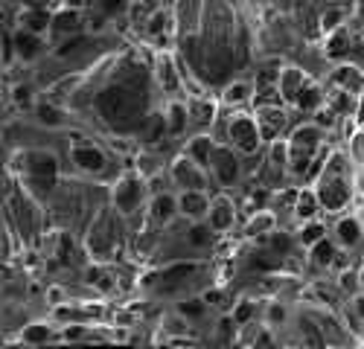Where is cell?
<instances>
[{
	"label": "cell",
	"mask_w": 364,
	"mask_h": 349,
	"mask_svg": "<svg viewBox=\"0 0 364 349\" xmlns=\"http://www.w3.org/2000/svg\"><path fill=\"white\" fill-rule=\"evenodd\" d=\"M96 105L108 119H126L143 108V105H137V96L131 93V88H111L96 99Z\"/></svg>",
	"instance_id": "1"
},
{
	"label": "cell",
	"mask_w": 364,
	"mask_h": 349,
	"mask_svg": "<svg viewBox=\"0 0 364 349\" xmlns=\"http://www.w3.org/2000/svg\"><path fill=\"white\" fill-rule=\"evenodd\" d=\"M315 140H317V134L312 128H306V131H300V134L294 137V169H297V172L306 169V160H309V154L315 149Z\"/></svg>",
	"instance_id": "2"
},
{
	"label": "cell",
	"mask_w": 364,
	"mask_h": 349,
	"mask_svg": "<svg viewBox=\"0 0 364 349\" xmlns=\"http://www.w3.org/2000/svg\"><path fill=\"white\" fill-rule=\"evenodd\" d=\"M320 198H323V204H327L329 209H338L341 204L350 198V189H347V184H344V181L332 178V181H327V184H323V189H320Z\"/></svg>",
	"instance_id": "3"
},
{
	"label": "cell",
	"mask_w": 364,
	"mask_h": 349,
	"mask_svg": "<svg viewBox=\"0 0 364 349\" xmlns=\"http://www.w3.org/2000/svg\"><path fill=\"white\" fill-rule=\"evenodd\" d=\"M233 140L242 146V151H257V134H254V122L248 119H236L233 128H230Z\"/></svg>",
	"instance_id": "4"
},
{
	"label": "cell",
	"mask_w": 364,
	"mask_h": 349,
	"mask_svg": "<svg viewBox=\"0 0 364 349\" xmlns=\"http://www.w3.org/2000/svg\"><path fill=\"white\" fill-rule=\"evenodd\" d=\"M216 169H219V181L222 184H233L236 181V160L230 157V151H216Z\"/></svg>",
	"instance_id": "5"
},
{
	"label": "cell",
	"mask_w": 364,
	"mask_h": 349,
	"mask_svg": "<svg viewBox=\"0 0 364 349\" xmlns=\"http://www.w3.org/2000/svg\"><path fill=\"white\" fill-rule=\"evenodd\" d=\"M32 174L38 178V184H44V186L53 184V174H56L53 157H35V160H32Z\"/></svg>",
	"instance_id": "6"
},
{
	"label": "cell",
	"mask_w": 364,
	"mask_h": 349,
	"mask_svg": "<svg viewBox=\"0 0 364 349\" xmlns=\"http://www.w3.org/2000/svg\"><path fill=\"white\" fill-rule=\"evenodd\" d=\"M140 201V186H137V181H129V184H123V189H119V207L123 209H134V204Z\"/></svg>",
	"instance_id": "7"
},
{
	"label": "cell",
	"mask_w": 364,
	"mask_h": 349,
	"mask_svg": "<svg viewBox=\"0 0 364 349\" xmlns=\"http://www.w3.org/2000/svg\"><path fill=\"white\" fill-rule=\"evenodd\" d=\"M282 122H286V116H282L280 111H265V114H262V134H265V137H277V131L282 128Z\"/></svg>",
	"instance_id": "8"
},
{
	"label": "cell",
	"mask_w": 364,
	"mask_h": 349,
	"mask_svg": "<svg viewBox=\"0 0 364 349\" xmlns=\"http://www.w3.org/2000/svg\"><path fill=\"white\" fill-rule=\"evenodd\" d=\"M76 163L85 169H99L102 166V154L96 149H76Z\"/></svg>",
	"instance_id": "9"
},
{
	"label": "cell",
	"mask_w": 364,
	"mask_h": 349,
	"mask_svg": "<svg viewBox=\"0 0 364 349\" xmlns=\"http://www.w3.org/2000/svg\"><path fill=\"white\" fill-rule=\"evenodd\" d=\"M189 271H192V265H189V262H184V265H172V268H169V271L164 274V285H166L169 291H172V285H175L178 279H184V277H187Z\"/></svg>",
	"instance_id": "10"
},
{
	"label": "cell",
	"mask_w": 364,
	"mask_h": 349,
	"mask_svg": "<svg viewBox=\"0 0 364 349\" xmlns=\"http://www.w3.org/2000/svg\"><path fill=\"white\" fill-rule=\"evenodd\" d=\"M282 91H286V96H292V99H297V93L303 91V76L300 73H286V81H282Z\"/></svg>",
	"instance_id": "11"
},
{
	"label": "cell",
	"mask_w": 364,
	"mask_h": 349,
	"mask_svg": "<svg viewBox=\"0 0 364 349\" xmlns=\"http://www.w3.org/2000/svg\"><path fill=\"white\" fill-rule=\"evenodd\" d=\"M175 174H178V181H181V184H187V186H201V178L192 172V169H189L187 163H178V166H175Z\"/></svg>",
	"instance_id": "12"
},
{
	"label": "cell",
	"mask_w": 364,
	"mask_h": 349,
	"mask_svg": "<svg viewBox=\"0 0 364 349\" xmlns=\"http://www.w3.org/2000/svg\"><path fill=\"white\" fill-rule=\"evenodd\" d=\"M350 50V38H347V32H335V38H332V44H329V56H344Z\"/></svg>",
	"instance_id": "13"
},
{
	"label": "cell",
	"mask_w": 364,
	"mask_h": 349,
	"mask_svg": "<svg viewBox=\"0 0 364 349\" xmlns=\"http://www.w3.org/2000/svg\"><path fill=\"white\" fill-rule=\"evenodd\" d=\"M338 233H341V239H344L347 244L358 242V224H355V221H350V219L338 224Z\"/></svg>",
	"instance_id": "14"
},
{
	"label": "cell",
	"mask_w": 364,
	"mask_h": 349,
	"mask_svg": "<svg viewBox=\"0 0 364 349\" xmlns=\"http://www.w3.org/2000/svg\"><path fill=\"white\" fill-rule=\"evenodd\" d=\"M18 50H21V56L29 58L38 53V41L32 38V35H18Z\"/></svg>",
	"instance_id": "15"
},
{
	"label": "cell",
	"mask_w": 364,
	"mask_h": 349,
	"mask_svg": "<svg viewBox=\"0 0 364 349\" xmlns=\"http://www.w3.org/2000/svg\"><path fill=\"white\" fill-rule=\"evenodd\" d=\"M317 99H320V93H317L315 88H303V91L297 93V105H300V108H315Z\"/></svg>",
	"instance_id": "16"
},
{
	"label": "cell",
	"mask_w": 364,
	"mask_h": 349,
	"mask_svg": "<svg viewBox=\"0 0 364 349\" xmlns=\"http://www.w3.org/2000/svg\"><path fill=\"white\" fill-rule=\"evenodd\" d=\"M192 154H195V160L198 163H207L210 160V154H213L210 143H207V140H195V143H192Z\"/></svg>",
	"instance_id": "17"
},
{
	"label": "cell",
	"mask_w": 364,
	"mask_h": 349,
	"mask_svg": "<svg viewBox=\"0 0 364 349\" xmlns=\"http://www.w3.org/2000/svg\"><path fill=\"white\" fill-rule=\"evenodd\" d=\"M329 259H332V244H329L327 239H320V242L315 244V262H320V265H327Z\"/></svg>",
	"instance_id": "18"
},
{
	"label": "cell",
	"mask_w": 364,
	"mask_h": 349,
	"mask_svg": "<svg viewBox=\"0 0 364 349\" xmlns=\"http://www.w3.org/2000/svg\"><path fill=\"white\" fill-rule=\"evenodd\" d=\"M204 207H207V201H204L201 195H195V192L184 195V209H187V212H201Z\"/></svg>",
	"instance_id": "19"
},
{
	"label": "cell",
	"mask_w": 364,
	"mask_h": 349,
	"mask_svg": "<svg viewBox=\"0 0 364 349\" xmlns=\"http://www.w3.org/2000/svg\"><path fill=\"white\" fill-rule=\"evenodd\" d=\"M76 23H79V15H76V12H61L59 18H56V29H73V26H76Z\"/></svg>",
	"instance_id": "20"
},
{
	"label": "cell",
	"mask_w": 364,
	"mask_h": 349,
	"mask_svg": "<svg viewBox=\"0 0 364 349\" xmlns=\"http://www.w3.org/2000/svg\"><path fill=\"white\" fill-rule=\"evenodd\" d=\"M172 209H175V204H172V198L160 195L157 201H154V212H157L160 219H169V215H172Z\"/></svg>",
	"instance_id": "21"
},
{
	"label": "cell",
	"mask_w": 364,
	"mask_h": 349,
	"mask_svg": "<svg viewBox=\"0 0 364 349\" xmlns=\"http://www.w3.org/2000/svg\"><path fill=\"white\" fill-rule=\"evenodd\" d=\"M47 337H50V332L44 326H29V329H26V340H29V343H41V340H47Z\"/></svg>",
	"instance_id": "22"
},
{
	"label": "cell",
	"mask_w": 364,
	"mask_h": 349,
	"mask_svg": "<svg viewBox=\"0 0 364 349\" xmlns=\"http://www.w3.org/2000/svg\"><path fill=\"white\" fill-rule=\"evenodd\" d=\"M335 81L350 84V88H358V73H355V70H338V73H335Z\"/></svg>",
	"instance_id": "23"
},
{
	"label": "cell",
	"mask_w": 364,
	"mask_h": 349,
	"mask_svg": "<svg viewBox=\"0 0 364 349\" xmlns=\"http://www.w3.org/2000/svg\"><path fill=\"white\" fill-rule=\"evenodd\" d=\"M184 119H187V116H184V108L175 105V108H172V128H169V131L181 134V131H184Z\"/></svg>",
	"instance_id": "24"
},
{
	"label": "cell",
	"mask_w": 364,
	"mask_h": 349,
	"mask_svg": "<svg viewBox=\"0 0 364 349\" xmlns=\"http://www.w3.org/2000/svg\"><path fill=\"white\" fill-rule=\"evenodd\" d=\"M227 221H230V209H227V207L222 204V207H219L216 212H213V224H216V227H224Z\"/></svg>",
	"instance_id": "25"
},
{
	"label": "cell",
	"mask_w": 364,
	"mask_h": 349,
	"mask_svg": "<svg viewBox=\"0 0 364 349\" xmlns=\"http://www.w3.org/2000/svg\"><path fill=\"white\" fill-rule=\"evenodd\" d=\"M38 116H41L44 122H59V119H61L59 111H53L50 105H41V108H38Z\"/></svg>",
	"instance_id": "26"
},
{
	"label": "cell",
	"mask_w": 364,
	"mask_h": 349,
	"mask_svg": "<svg viewBox=\"0 0 364 349\" xmlns=\"http://www.w3.org/2000/svg\"><path fill=\"white\" fill-rule=\"evenodd\" d=\"M82 44H85V38H82V35H76L73 41H67V44H61V47H59V56H67V53H73L76 47H82Z\"/></svg>",
	"instance_id": "27"
},
{
	"label": "cell",
	"mask_w": 364,
	"mask_h": 349,
	"mask_svg": "<svg viewBox=\"0 0 364 349\" xmlns=\"http://www.w3.org/2000/svg\"><path fill=\"white\" fill-rule=\"evenodd\" d=\"M271 247H274V250H277V253H286V250H289V236H274V242H271Z\"/></svg>",
	"instance_id": "28"
},
{
	"label": "cell",
	"mask_w": 364,
	"mask_h": 349,
	"mask_svg": "<svg viewBox=\"0 0 364 349\" xmlns=\"http://www.w3.org/2000/svg\"><path fill=\"white\" fill-rule=\"evenodd\" d=\"M192 111H195V119H198V122H207V119H210V116H213L210 105H195Z\"/></svg>",
	"instance_id": "29"
},
{
	"label": "cell",
	"mask_w": 364,
	"mask_h": 349,
	"mask_svg": "<svg viewBox=\"0 0 364 349\" xmlns=\"http://www.w3.org/2000/svg\"><path fill=\"white\" fill-rule=\"evenodd\" d=\"M254 268L257 271H271V268H277V262H271L265 256H254Z\"/></svg>",
	"instance_id": "30"
},
{
	"label": "cell",
	"mask_w": 364,
	"mask_h": 349,
	"mask_svg": "<svg viewBox=\"0 0 364 349\" xmlns=\"http://www.w3.org/2000/svg\"><path fill=\"white\" fill-rule=\"evenodd\" d=\"M320 236H323V227H320V224H312V227L303 233L306 242H315V239H320Z\"/></svg>",
	"instance_id": "31"
},
{
	"label": "cell",
	"mask_w": 364,
	"mask_h": 349,
	"mask_svg": "<svg viewBox=\"0 0 364 349\" xmlns=\"http://www.w3.org/2000/svg\"><path fill=\"white\" fill-rule=\"evenodd\" d=\"M44 23H47V12H38V15L29 18V26H32V29H44Z\"/></svg>",
	"instance_id": "32"
},
{
	"label": "cell",
	"mask_w": 364,
	"mask_h": 349,
	"mask_svg": "<svg viewBox=\"0 0 364 349\" xmlns=\"http://www.w3.org/2000/svg\"><path fill=\"white\" fill-rule=\"evenodd\" d=\"M181 312L189 314V317H198V314H201V302H184V306H181Z\"/></svg>",
	"instance_id": "33"
},
{
	"label": "cell",
	"mask_w": 364,
	"mask_h": 349,
	"mask_svg": "<svg viewBox=\"0 0 364 349\" xmlns=\"http://www.w3.org/2000/svg\"><path fill=\"white\" fill-rule=\"evenodd\" d=\"M160 131H164V119H152V131L146 134V140H157L160 137Z\"/></svg>",
	"instance_id": "34"
},
{
	"label": "cell",
	"mask_w": 364,
	"mask_h": 349,
	"mask_svg": "<svg viewBox=\"0 0 364 349\" xmlns=\"http://www.w3.org/2000/svg\"><path fill=\"white\" fill-rule=\"evenodd\" d=\"M315 212V201L312 195H303V204H300V215H312Z\"/></svg>",
	"instance_id": "35"
},
{
	"label": "cell",
	"mask_w": 364,
	"mask_h": 349,
	"mask_svg": "<svg viewBox=\"0 0 364 349\" xmlns=\"http://www.w3.org/2000/svg\"><path fill=\"white\" fill-rule=\"evenodd\" d=\"M160 29H164V15L157 12V15H154V18H152V23H149V32H152V35H157V32H160Z\"/></svg>",
	"instance_id": "36"
},
{
	"label": "cell",
	"mask_w": 364,
	"mask_h": 349,
	"mask_svg": "<svg viewBox=\"0 0 364 349\" xmlns=\"http://www.w3.org/2000/svg\"><path fill=\"white\" fill-rule=\"evenodd\" d=\"M248 317H251V306H248V302H242V306L236 309V320H239V323H245Z\"/></svg>",
	"instance_id": "37"
},
{
	"label": "cell",
	"mask_w": 364,
	"mask_h": 349,
	"mask_svg": "<svg viewBox=\"0 0 364 349\" xmlns=\"http://www.w3.org/2000/svg\"><path fill=\"white\" fill-rule=\"evenodd\" d=\"M335 111H352V102L347 96H338V99H335Z\"/></svg>",
	"instance_id": "38"
},
{
	"label": "cell",
	"mask_w": 364,
	"mask_h": 349,
	"mask_svg": "<svg viewBox=\"0 0 364 349\" xmlns=\"http://www.w3.org/2000/svg\"><path fill=\"white\" fill-rule=\"evenodd\" d=\"M189 239H192V244H204V239H207V233L201 230V227H195V230H192V236H189Z\"/></svg>",
	"instance_id": "39"
},
{
	"label": "cell",
	"mask_w": 364,
	"mask_h": 349,
	"mask_svg": "<svg viewBox=\"0 0 364 349\" xmlns=\"http://www.w3.org/2000/svg\"><path fill=\"white\" fill-rule=\"evenodd\" d=\"M164 76H166V88H169V91H175V84H178V81H175V76H172V70L166 67V64H164Z\"/></svg>",
	"instance_id": "40"
},
{
	"label": "cell",
	"mask_w": 364,
	"mask_h": 349,
	"mask_svg": "<svg viewBox=\"0 0 364 349\" xmlns=\"http://www.w3.org/2000/svg\"><path fill=\"white\" fill-rule=\"evenodd\" d=\"M15 99H18V102H26V99H29V91H26V88H18V91H15Z\"/></svg>",
	"instance_id": "41"
},
{
	"label": "cell",
	"mask_w": 364,
	"mask_h": 349,
	"mask_svg": "<svg viewBox=\"0 0 364 349\" xmlns=\"http://www.w3.org/2000/svg\"><path fill=\"white\" fill-rule=\"evenodd\" d=\"M245 96V88H233V91L227 93V99H242Z\"/></svg>",
	"instance_id": "42"
},
{
	"label": "cell",
	"mask_w": 364,
	"mask_h": 349,
	"mask_svg": "<svg viewBox=\"0 0 364 349\" xmlns=\"http://www.w3.org/2000/svg\"><path fill=\"white\" fill-rule=\"evenodd\" d=\"M271 320H277V323L282 320V309H280V306H274V309H271Z\"/></svg>",
	"instance_id": "43"
},
{
	"label": "cell",
	"mask_w": 364,
	"mask_h": 349,
	"mask_svg": "<svg viewBox=\"0 0 364 349\" xmlns=\"http://www.w3.org/2000/svg\"><path fill=\"white\" fill-rule=\"evenodd\" d=\"M67 337H70V340H76V337H82V329H79V326H73V329H67Z\"/></svg>",
	"instance_id": "44"
},
{
	"label": "cell",
	"mask_w": 364,
	"mask_h": 349,
	"mask_svg": "<svg viewBox=\"0 0 364 349\" xmlns=\"http://www.w3.org/2000/svg\"><path fill=\"white\" fill-rule=\"evenodd\" d=\"M88 282H99V271H96V268L88 271Z\"/></svg>",
	"instance_id": "45"
},
{
	"label": "cell",
	"mask_w": 364,
	"mask_h": 349,
	"mask_svg": "<svg viewBox=\"0 0 364 349\" xmlns=\"http://www.w3.org/2000/svg\"><path fill=\"white\" fill-rule=\"evenodd\" d=\"M317 122H320V125H329V122H332V114H320L317 116Z\"/></svg>",
	"instance_id": "46"
},
{
	"label": "cell",
	"mask_w": 364,
	"mask_h": 349,
	"mask_svg": "<svg viewBox=\"0 0 364 349\" xmlns=\"http://www.w3.org/2000/svg\"><path fill=\"white\" fill-rule=\"evenodd\" d=\"M274 163H282V149H280V146L274 149Z\"/></svg>",
	"instance_id": "47"
}]
</instances>
